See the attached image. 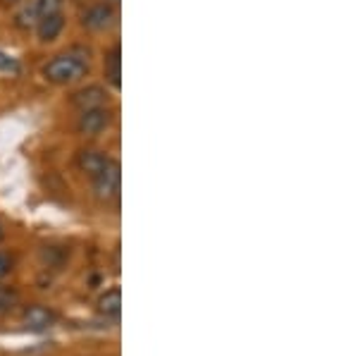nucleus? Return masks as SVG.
Wrapping results in <instances>:
<instances>
[{
  "label": "nucleus",
  "instance_id": "obj_1",
  "mask_svg": "<svg viewBox=\"0 0 358 356\" xmlns=\"http://www.w3.org/2000/svg\"><path fill=\"white\" fill-rule=\"evenodd\" d=\"M89 70V57L82 50H72V53H62L53 57L48 65L43 67V74L48 82L53 84H69L82 79Z\"/></svg>",
  "mask_w": 358,
  "mask_h": 356
},
{
  "label": "nucleus",
  "instance_id": "obj_2",
  "mask_svg": "<svg viewBox=\"0 0 358 356\" xmlns=\"http://www.w3.org/2000/svg\"><path fill=\"white\" fill-rule=\"evenodd\" d=\"M96 194L101 199H115L120 192V165L115 160H108V165L94 177Z\"/></svg>",
  "mask_w": 358,
  "mask_h": 356
},
{
  "label": "nucleus",
  "instance_id": "obj_3",
  "mask_svg": "<svg viewBox=\"0 0 358 356\" xmlns=\"http://www.w3.org/2000/svg\"><path fill=\"white\" fill-rule=\"evenodd\" d=\"M110 124V113L106 111V108H89V111L82 113V118H79V129L84 131V134H98V131H103Z\"/></svg>",
  "mask_w": 358,
  "mask_h": 356
},
{
  "label": "nucleus",
  "instance_id": "obj_4",
  "mask_svg": "<svg viewBox=\"0 0 358 356\" xmlns=\"http://www.w3.org/2000/svg\"><path fill=\"white\" fill-rule=\"evenodd\" d=\"M24 325L29 330H48L50 325L55 323V313L50 311L48 306H41V304H34V306H27L24 315H22Z\"/></svg>",
  "mask_w": 358,
  "mask_h": 356
},
{
  "label": "nucleus",
  "instance_id": "obj_5",
  "mask_svg": "<svg viewBox=\"0 0 358 356\" xmlns=\"http://www.w3.org/2000/svg\"><path fill=\"white\" fill-rule=\"evenodd\" d=\"M113 20H115V10L106 3L94 5V8L84 15V24L89 29H106Z\"/></svg>",
  "mask_w": 358,
  "mask_h": 356
},
{
  "label": "nucleus",
  "instance_id": "obj_6",
  "mask_svg": "<svg viewBox=\"0 0 358 356\" xmlns=\"http://www.w3.org/2000/svg\"><path fill=\"white\" fill-rule=\"evenodd\" d=\"M74 106H79L82 111H89V108H103V103L108 101V94L98 86H89L84 91H77L74 94Z\"/></svg>",
  "mask_w": 358,
  "mask_h": 356
},
{
  "label": "nucleus",
  "instance_id": "obj_7",
  "mask_svg": "<svg viewBox=\"0 0 358 356\" xmlns=\"http://www.w3.org/2000/svg\"><path fill=\"white\" fill-rule=\"evenodd\" d=\"M98 311H101L106 318H117L120 311H122V292L120 287H113L106 294L98 299Z\"/></svg>",
  "mask_w": 358,
  "mask_h": 356
},
{
  "label": "nucleus",
  "instance_id": "obj_8",
  "mask_svg": "<svg viewBox=\"0 0 358 356\" xmlns=\"http://www.w3.org/2000/svg\"><path fill=\"white\" fill-rule=\"evenodd\" d=\"M108 160H110V158L103 156L101 151H82V153H79V168H82L86 175L96 177L98 172L108 165Z\"/></svg>",
  "mask_w": 358,
  "mask_h": 356
},
{
  "label": "nucleus",
  "instance_id": "obj_9",
  "mask_svg": "<svg viewBox=\"0 0 358 356\" xmlns=\"http://www.w3.org/2000/svg\"><path fill=\"white\" fill-rule=\"evenodd\" d=\"M62 27H65V20H62L60 13L41 17V22H38V38L41 41H53V38H57V34L62 31Z\"/></svg>",
  "mask_w": 358,
  "mask_h": 356
},
{
  "label": "nucleus",
  "instance_id": "obj_10",
  "mask_svg": "<svg viewBox=\"0 0 358 356\" xmlns=\"http://www.w3.org/2000/svg\"><path fill=\"white\" fill-rule=\"evenodd\" d=\"M108 77H110L113 86H120V50L117 48L108 57Z\"/></svg>",
  "mask_w": 358,
  "mask_h": 356
},
{
  "label": "nucleus",
  "instance_id": "obj_11",
  "mask_svg": "<svg viewBox=\"0 0 358 356\" xmlns=\"http://www.w3.org/2000/svg\"><path fill=\"white\" fill-rule=\"evenodd\" d=\"M62 8V0H38L36 3V13L38 17H48V15H57Z\"/></svg>",
  "mask_w": 358,
  "mask_h": 356
},
{
  "label": "nucleus",
  "instance_id": "obj_12",
  "mask_svg": "<svg viewBox=\"0 0 358 356\" xmlns=\"http://www.w3.org/2000/svg\"><path fill=\"white\" fill-rule=\"evenodd\" d=\"M17 304V294L13 290H5V287H0V315H5Z\"/></svg>",
  "mask_w": 358,
  "mask_h": 356
},
{
  "label": "nucleus",
  "instance_id": "obj_13",
  "mask_svg": "<svg viewBox=\"0 0 358 356\" xmlns=\"http://www.w3.org/2000/svg\"><path fill=\"white\" fill-rule=\"evenodd\" d=\"M0 72H20V65H17L15 57L0 53Z\"/></svg>",
  "mask_w": 358,
  "mask_h": 356
},
{
  "label": "nucleus",
  "instance_id": "obj_14",
  "mask_svg": "<svg viewBox=\"0 0 358 356\" xmlns=\"http://www.w3.org/2000/svg\"><path fill=\"white\" fill-rule=\"evenodd\" d=\"M8 273H10V258L5 254H0V280H3Z\"/></svg>",
  "mask_w": 358,
  "mask_h": 356
},
{
  "label": "nucleus",
  "instance_id": "obj_15",
  "mask_svg": "<svg viewBox=\"0 0 358 356\" xmlns=\"http://www.w3.org/2000/svg\"><path fill=\"white\" fill-rule=\"evenodd\" d=\"M5 3H17V0H5Z\"/></svg>",
  "mask_w": 358,
  "mask_h": 356
}]
</instances>
